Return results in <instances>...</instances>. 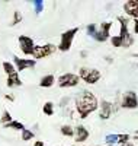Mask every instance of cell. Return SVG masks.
<instances>
[{
    "label": "cell",
    "mask_w": 138,
    "mask_h": 146,
    "mask_svg": "<svg viewBox=\"0 0 138 146\" xmlns=\"http://www.w3.org/2000/svg\"><path fill=\"white\" fill-rule=\"evenodd\" d=\"M61 135L67 136V137H71V136H74V129L71 126H68V124H64L61 127Z\"/></svg>",
    "instance_id": "19"
},
{
    "label": "cell",
    "mask_w": 138,
    "mask_h": 146,
    "mask_svg": "<svg viewBox=\"0 0 138 146\" xmlns=\"http://www.w3.org/2000/svg\"><path fill=\"white\" fill-rule=\"evenodd\" d=\"M79 78H80V79H83L86 83L93 85V83H96V82L100 79V72H99V70H96V69L81 67V69H80V73H79Z\"/></svg>",
    "instance_id": "4"
},
{
    "label": "cell",
    "mask_w": 138,
    "mask_h": 146,
    "mask_svg": "<svg viewBox=\"0 0 138 146\" xmlns=\"http://www.w3.org/2000/svg\"><path fill=\"white\" fill-rule=\"evenodd\" d=\"M34 7H35V13L39 15L44 10V2L42 0H34Z\"/></svg>",
    "instance_id": "21"
},
{
    "label": "cell",
    "mask_w": 138,
    "mask_h": 146,
    "mask_svg": "<svg viewBox=\"0 0 138 146\" xmlns=\"http://www.w3.org/2000/svg\"><path fill=\"white\" fill-rule=\"evenodd\" d=\"M57 45L54 44H44V45H36L35 51H34V58L39 60V58H45L48 56H51L57 51Z\"/></svg>",
    "instance_id": "5"
},
{
    "label": "cell",
    "mask_w": 138,
    "mask_h": 146,
    "mask_svg": "<svg viewBox=\"0 0 138 146\" xmlns=\"http://www.w3.org/2000/svg\"><path fill=\"white\" fill-rule=\"evenodd\" d=\"M124 146H134V145H131V143H127V145H124Z\"/></svg>",
    "instance_id": "31"
},
{
    "label": "cell",
    "mask_w": 138,
    "mask_h": 146,
    "mask_svg": "<svg viewBox=\"0 0 138 146\" xmlns=\"http://www.w3.org/2000/svg\"><path fill=\"white\" fill-rule=\"evenodd\" d=\"M79 32V28H71L66 32L61 34V40H60V44H58V50L60 51H68L71 48V44H73V40L76 34Z\"/></svg>",
    "instance_id": "2"
},
{
    "label": "cell",
    "mask_w": 138,
    "mask_h": 146,
    "mask_svg": "<svg viewBox=\"0 0 138 146\" xmlns=\"http://www.w3.org/2000/svg\"><path fill=\"white\" fill-rule=\"evenodd\" d=\"M20 21H22V13L19 10H16L15 13H13V19H12V22H10V25L13 27V25H18V23H20Z\"/></svg>",
    "instance_id": "24"
},
{
    "label": "cell",
    "mask_w": 138,
    "mask_h": 146,
    "mask_svg": "<svg viewBox=\"0 0 138 146\" xmlns=\"http://www.w3.org/2000/svg\"><path fill=\"white\" fill-rule=\"evenodd\" d=\"M112 114V104L109 101H102L99 105V117L102 120H108Z\"/></svg>",
    "instance_id": "12"
},
{
    "label": "cell",
    "mask_w": 138,
    "mask_h": 146,
    "mask_svg": "<svg viewBox=\"0 0 138 146\" xmlns=\"http://www.w3.org/2000/svg\"><path fill=\"white\" fill-rule=\"evenodd\" d=\"M54 82H55L54 75H45V76L41 79V82H39V86H41V88H51L53 85H54Z\"/></svg>",
    "instance_id": "15"
},
{
    "label": "cell",
    "mask_w": 138,
    "mask_h": 146,
    "mask_svg": "<svg viewBox=\"0 0 138 146\" xmlns=\"http://www.w3.org/2000/svg\"><path fill=\"white\" fill-rule=\"evenodd\" d=\"M118 139H119V135H108V136L105 137V142L110 146V145L118 143Z\"/></svg>",
    "instance_id": "23"
},
{
    "label": "cell",
    "mask_w": 138,
    "mask_h": 146,
    "mask_svg": "<svg viewBox=\"0 0 138 146\" xmlns=\"http://www.w3.org/2000/svg\"><path fill=\"white\" fill-rule=\"evenodd\" d=\"M97 107H99L97 98H96V95L92 94L90 91H83L76 100V110H77L80 118L89 117V114L96 111Z\"/></svg>",
    "instance_id": "1"
},
{
    "label": "cell",
    "mask_w": 138,
    "mask_h": 146,
    "mask_svg": "<svg viewBox=\"0 0 138 146\" xmlns=\"http://www.w3.org/2000/svg\"><path fill=\"white\" fill-rule=\"evenodd\" d=\"M134 34H138V19L134 21Z\"/></svg>",
    "instance_id": "28"
},
{
    "label": "cell",
    "mask_w": 138,
    "mask_h": 146,
    "mask_svg": "<svg viewBox=\"0 0 138 146\" xmlns=\"http://www.w3.org/2000/svg\"><path fill=\"white\" fill-rule=\"evenodd\" d=\"M118 21L121 22L119 36H121V40H122V47L128 48V47H131L134 44V38H132V35L129 34V31H128V21L125 19L124 16H118Z\"/></svg>",
    "instance_id": "3"
},
{
    "label": "cell",
    "mask_w": 138,
    "mask_h": 146,
    "mask_svg": "<svg viewBox=\"0 0 138 146\" xmlns=\"http://www.w3.org/2000/svg\"><path fill=\"white\" fill-rule=\"evenodd\" d=\"M34 137H35L34 131H31L29 129H25V130H22V140L28 142V140H32Z\"/></svg>",
    "instance_id": "20"
},
{
    "label": "cell",
    "mask_w": 138,
    "mask_h": 146,
    "mask_svg": "<svg viewBox=\"0 0 138 146\" xmlns=\"http://www.w3.org/2000/svg\"><path fill=\"white\" fill-rule=\"evenodd\" d=\"M121 105H122L124 108H128V110H134V108H137V107H138V96H137V94H135L134 91L125 92Z\"/></svg>",
    "instance_id": "9"
},
{
    "label": "cell",
    "mask_w": 138,
    "mask_h": 146,
    "mask_svg": "<svg viewBox=\"0 0 138 146\" xmlns=\"http://www.w3.org/2000/svg\"><path fill=\"white\" fill-rule=\"evenodd\" d=\"M10 121H12V115H10V113L7 111V110H5L3 114H2V118H0V123L7 124V123H10Z\"/></svg>",
    "instance_id": "22"
},
{
    "label": "cell",
    "mask_w": 138,
    "mask_h": 146,
    "mask_svg": "<svg viewBox=\"0 0 138 146\" xmlns=\"http://www.w3.org/2000/svg\"><path fill=\"white\" fill-rule=\"evenodd\" d=\"M19 48L20 51L25 54V56H34V51H35V42L31 36H26V35H20L19 36Z\"/></svg>",
    "instance_id": "7"
},
{
    "label": "cell",
    "mask_w": 138,
    "mask_h": 146,
    "mask_svg": "<svg viewBox=\"0 0 138 146\" xmlns=\"http://www.w3.org/2000/svg\"><path fill=\"white\" fill-rule=\"evenodd\" d=\"M6 85L9 88H16V86H22V79L19 78L18 72L13 73V75L7 76V80H6Z\"/></svg>",
    "instance_id": "14"
},
{
    "label": "cell",
    "mask_w": 138,
    "mask_h": 146,
    "mask_svg": "<svg viewBox=\"0 0 138 146\" xmlns=\"http://www.w3.org/2000/svg\"><path fill=\"white\" fill-rule=\"evenodd\" d=\"M129 140V135H119V139H118V143H121L122 146L127 145Z\"/></svg>",
    "instance_id": "27"
},
{
    "label": "cell",
    "mask_w": 138,
    "mask_h": 146,
    "mask_svg": "<svg viewBox=\"0 0 138 146\" xmlns=\"http://www.w3.org/2000/svg\"><path fill=\"white\" fill-rule=\"evenodd\" d=\"M34 146H45V145H44V142H42V140H36V142L34 143Z\"/></svg>",
    "instance_id": "30"
},
{
    "label": "cell",
    "mask_w": 138,
    "mask_h": 146,
    "mask_svg": "<svg viewBox=\"0 0 138 146\" xmlns=\"http://www.w3.org/2000/svg\"><path fill=\"white\" fill-rule=\"evenodd\" d=\"M70 146H73V145H70Z\"/></svg>",
    "instance_id": "34"
},
{
    "label": "cell",
    "mask_w": 138,
    "mask_h": 146,
    "mask_svg": "<svg viewBox=\"0 0 138 146\" xmlns=\"http://www.w3.org/2000/svg\"><path fill=\"white\" fill-rule=\"evenodd\" d=\"M86 31H87V34H89L90 36H93L95 34H96V25H95V23H90V25H87V28H86Z\"/></svg>",
    "instance_id": "26"
},
{
    "label": "cell",
    "mask_w": 138,
    "mask_h": 146,
    "mask_svg": "<svg viewBox=\"0 0 138 146\" xmlns=\"http://www.w3.org/2000/svg\"><path fill=\"white\" fill-rule=\"evenodd\" d=\"M13 64L16 67V72H22V70L28 69V67H35L36 60H34V58H20V57L15 56L13 57Z\"/></svg>",
    "instance_id": "10"
},
{
    "label": "cell",
    "mask_w": 138,
    "mask_h": 146,
    "mask_svg": "<svg viewBox=\"0 0 138 146\" xmlns=\"http://www.w3.org/2000/svg\"><path fill=\"white\" fill-rule=\"evenodd\" d=\"M80 82L79 75H74V73H64L58 78V86L60 88H73L77 86Z\"/></svg>",
    "instance_id": "6"
},
{
    "label": "cell",
    "mask_w": 138,
    "mask_h": 146,
    "mask_svg": "<svg viewBox=\"0 0 138 146\" xmlns=\"http://www.w3.org/2000/svg\"><path fill=\"white\" fill-rule=\"evenodd\" d=\"M42 111H44L45 115H53L54 114V104L51 101H47L42 107Z\"/></svg>",
    "instance_id": "18"
},
{
    "label": "cell",
    "mask_w": 138,
    "mask_h": 146,
    "mask_svg": "<svg viewBox=\"0 0 138 146\" xmlns=\"http://www.w3.org/2000/svg\"><path fill=\"white\" fill-rule=\"evenodd\" d=\"M124 10L128 16L134 18V21L138 19V0H128L124 5Z\"/></svg>",
    "instance_id": "11"
},
{
    "label": "cell",
    "mask_w": 138,
    "mask_h": 146,
    "mask_svg": "<svg viewBox=\"0 0 138 146\" xmlns=\"http://www.w3.org/2000/svg\"><path fill=\"white\" fill-rule=\"evenodd\" d=\"M110 42L114 47H122V40L119 35H115V36H110Z\"/></svg>",
    "instance_id": "25"
},
{
    "label": "cell",
    "mask_w": 138,
    "mask_h": 146,
    "mask_svg": "<svg viewBox=\"0 0 138 146\" xmlns=\"http://www.w3.org/2000/svg\"><path fill=\"white\" fill-rule=\"evenodd\" d=\"M134 57H138V53H135V54H134Z\"/></svg>",
    "instance_id": "32"
},
{
    "label": "cell",
    "mask_w": 138,
    "mask_h": 146,
    "mask_svg": "<svg viewBox=\"0 0 138 146\" xmlns=\"http://www.w3.org/2000/svg\"><path fill=\"white\" fill-rule=\"evenodd\" d=\"M74 136H76V142L81 143V142L89 139V130H87L84 126H77L76 129H74Z\"/></svg>",
    "instance_id": "13"
},
{
    "label": "cell",
    "mask_w": 138,
    "mask_h": 146,
    "mask_svg": "<svg viewBox=\"0 0 138 146\" xmlns=\"http://www.w3.org/2000/svg\"><path fill=\"white\" fill-rule=\"evenodd\" d=\"M5 98H6L7 101H13V100H15V98H13V95H9V94L5 95Z\"/></svg>",
    "instance_id": "29"
},
{
    "label": "cell",
    "mask_w": 138,
    "mask_h": 146,
    "mask_svg": "<svg viewBox=\"0 0 138 146\" xmlns=\"http://www.w3.org/2000/svg\"><path fill=\"white\" fill-rule=\"evenodd\" d=\"M5 129H12V130H25V126L20 123V121H15V120H12L10 123L5 124Z\"/></svg>",
    "instance_id": "16"
},
{
    "label": "cell",
    "mask_w": 138,
    "mask_h": 146,
    "mask_svg": "<svg viewBox=\"0 0 138 146\" xmlns=\"http://www.w3.org/2000/svg\"><path fill=\"white\" fill-rule=\"evenodd\" d=\"M3 70L7 76L10 75H13V73H16V67L13 63H10V62H3Z\"/></svg>",
    "instance_id": "17"
},
{
    "label": "cell",
    "mask_w": 138,
    "mask_h": 146,
    "mask_svg": "<svg viewBox=\"0 0 138 146\" xmlns=\"http://www.w3.org/2000/svg\"><path fill=\"white\" fill-rule=\"evenodd\" d=\"M112 28V22H103L100 23V29L96 31V34L93 35V38L99 42H105L106 40H109V31Z\"/></svg>",
    "instance_id": "8"
},
{
    "label": "cell",
    "mask_w": 138,
    "mask_h": 146,
    "mask_svg": "<svg viewBox=\"0 0 138 146\" xmlns=\"http://www.w3.org/2000/svg\"><path fill=\"white\" fill-rule=\"evenodd\" d=\"M134 139H135V140H138V135H137V136H135V137H134Z\"/></svg>",
    "instance_id": "33"
}]
</instances>
